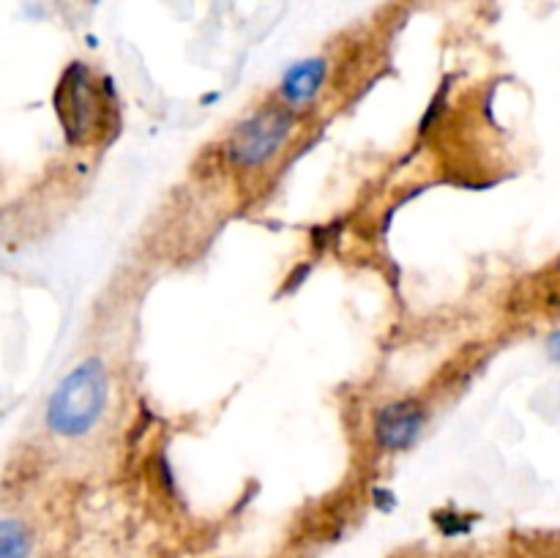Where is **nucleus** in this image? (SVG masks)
Returning a JSON list of instances; mask_svg holds the SVG:
<instances>
[{
  "label": "nucleus",
  "mask_w": 560,
  "mask_h": 558,
  "mask_svg": "<svg viewBox=\"0 0 560 558\" xmlns=\"http://www.w3.org/2000/svg\"><path fill=\"white\" fill-rule=\"evenodd\" d=\"M552 350H556V356H558V361H560V345H552Z\"/></svg>",
  "instance_id": "nucleus-7"
},
{
  "label": "nucleus",
  "mask_w": 560,
  "mask_h": 558,
  "mask_svg": "<svg viewBox=\"0 0 560 558\" xmlns=\"http://www.w3.org/2000/svg\"><path fill=\"white\" fill-rule=\"evenodd\" d=\"M328 63L323 58H306L290 66L282 77V98L288 107H304L320 93L326 82Z\"/></svg>",
  "instance_id": "nucleus-5"
},
{
  "label": "nucleus",
  "mask_w": 560,
  "mask_h": 558,
  "mask_svg": "<svg viewBox=\"0 0 560 558\" xmlns=\"http://www.w3.org/2000/svg\"><path fill=\"white\" fill-rule=\"evenodd\" d=\"M55 102H58V115L60 124H63L66 140L71 146L85 140L91 126L96 124V115H93L96 113V96L91 91V71L82 63H71L63 71Z\"/></svg>",
  "instance_id": "nucleus-3"
},
{
  "label": "nucleus",
  "mask_w": 560,
  "mask_h": 558,
  "mask_svg": "<svg viewBox=\"0 0 560 558\" xmlns=\"http://www.w3.org/2000/svg\"><path fill=\"white\" fill-rule=\"evenodd\" d=\"M293 131V109L284 104H271L266 109H257L246 120L235 126L228 140V159L241 170H252L266 164L277 156Z\"/></svg>",
  "instance_id": "nucleus-2"
},
{
  "label": "nucleus",
  "mask_w": 560,
  "mask_h": 558,
  "mask_svg": "<svg viewBox=\"0 0 560 558\" xmlns=\"http://www.w3.org/2000/svg\"><path fill=\"white\" fill-rule=\"evenodd\" d=\"M31 553V536L25 525L14 518H5L0 523V558H27Z\"/></svg>",
  "instance_id": "nucleus-6"
},
{
  "label": "nucleus",
  "mask_w": 560,
  "mask_h": 558,
  "mask_svg": "<svg viewBox=\"0 0 560 558\" xmlns=\"http://www.w3.org/2000/svg\"><path fill=\"white\" fill-rule=\"evenodd\" d=\"M107 367L85 359L55 386L47 405V427L60 438H82L96 427L107 405Z\"/></svg>",
  "instance_id": "nucleus-1"
},
{
  "label": "nucleus",
  "mask_w": 560,
  "mask_h": 558,
  "mask_svg": "<svg viewBox=\"0 0 560 558\" xmlns=\"http://www.w3.org/2000/svg\"><path fill=\"white\" fill-rule=\"evenodd\" d=\"M424 421L427 414L416 399H397V403H388L377 410L372 435L383 452H405L421 435Z\"/></svg>",
  "instance_id": "nucleus-4"
}]
</instances>
